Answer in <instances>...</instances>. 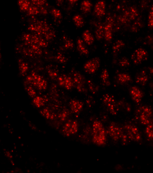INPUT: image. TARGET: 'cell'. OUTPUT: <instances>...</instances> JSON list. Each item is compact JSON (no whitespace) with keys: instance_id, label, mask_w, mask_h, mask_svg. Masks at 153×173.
<instances>
[{"instance_id":"6da1fadb","label":"cell","mask_w":153,"mask_h":173,"mask_svg":"<svg viewBox=\"0 0 153 173\" xmlns=\"http://www.w3.org/2000/svg\"><path fill=\"white\" fill-rule=\"evenodd\" d=\"M93 141L99 145L104 144L106 141L105 131L101 123L95 121L93 125Z\"/></svg>"},{"instance_id":"7a4b0ae2","label":"cell","mask_w":153,"mask_h":173,"mask_svg":"<svg viewBox=\"0 0 153 173\" xmlns=\"http://www.w3.org/2000/svg\"><path fill=\"white\" fill-rule=\"evenodd\" d=\"M26 79L28 83L34 85L40 91L45 90L47 88L48 85L47 81L44 77L36 73H31V74L27 76Z\"/></svg>"},{"instance_id":"3957f363","label":"cell","mask_w":153,"mask_h":173,"mask_svg":"<svg viewBox=\"0 0 153 173\" xmlns=\"http://www.w3.org/2000/svg\"><path fill=\"white\" fill-rule=\"evenodd\" d=\"M28 30L39 35L44 36L50 32V27L47 23L41 21H36L31 24L28 27Z\"/></svg>"},{"instance_id":"277c9868","label":"cell","mask_w":153,"mask_h":173,"mask_svg":"<svg viewBox=\"0 0 153 173\" xmlns=\"http://www.w3.org/2000/svg\"><path fill=\"white\" fill-rule=\"evenodd\" d=\"M24 40L25 43L29 45H35L40 47L47 46V43L43 39L35 35H25L24 36Z\"/></svg>"},{"instance_id":"5b68a950","label":"cell","mask_w":153,"mask_h":173,"mask_svg":"<svg viewBox=\"0 0 153 173\" xmlns=\"http://www.w3.org/2000/svg\"><path fill=\"white\" fill-rule=\"evenodd\" d=\"M147 51L143 48H139L134 51L132 55V59L136 64H139L148 59Z\"/></svg>"},{"instance_id":"8992f818","label":"cell","mask_w":153,"mask_h":173,"mask_svg":"<svg viewBox=\"0 0 153 173\" xmlns=\"http://www.w3.org/2000/svg\"><path fill=\"white\" fill-rule=\"evenodd\" d=\"M78 128V123L75 120H69L63 127V134L66 136L74 135L77 133Z\"/></svg>"},{"instance_id":"52a82bcc","label":"cell","mask_w":153,"mask_h":173,"mask_svg":"<svg viewBox=\"0 0 153 173\" xmlns=\"http://www.w3.org/2000/svg\"><path fill=\"white\" fill-rule=\"evenodd\" d=\"M100 64V60L98 58H95L89 60L84 67V71L89 74H94L99 67Z\"/></svg>"},{"instance_id":"ba28073f","label":"cell","mask_w":153,"mask_h":173,"mask_svg":"<svg viewBox=\"0 0 153 173\" xmlns=\"http://www.w3.org/2000/svg\"><path fill=\"white\" fill-rule=\"evenodd\" d=\"M153 112L151 108L148 107H144L142 108V111L140 115V120L141 123L148 125L151 123V117Z\"/></svg>"},{"instance_id":"9c48e42d","label":"cell","mask_w":153,"mask_h":173,"mask_svg":"<svg viewBox=\"0 0 153 173\" xmlns=\"http://www.w3.org/2000/svg\"><path fill=\"white\" fill-rule=\"evenodd\" d=\"M58 84L62 87H64L68 90H71L74 86L73 79L70 76L64 75L59 76L58 78Z\"/></svg>"},{"instance_id":"30bf717a","label":"cell","mask_w":153,"mask_h":173,"mask_svg":"<svg viewBox=\"0 0 153 173\" xmlns=\"http://www.w3.org/2000/svg\"><path fill=\"white\" fill-rule=\"evenodd\" d=\"M125 129L128 133V137L130 139L134 141H139L140 140V134L136 127L128 125L125 126Z\"/></svg>"},{"instance_id":"8fae6325","label":"cell","mask_w":153,"mask_h":173,"mask_svg":"<svg viewBox=\"0 0 153 173\" xmlns=\"http://www.w3.org/2000/svg\"><path fill=\"white\" fill-rule=\"evenodd\" d=\"M73 81L75 86L79 92L84 91V79L81 74L75 73L74 75Z\"/></svg>"},{"instance_id":"7c38bea8","label":"cell","mask_w":153,"mask_h":173,"mask_svg":"<svg viewBox=\"0 0 153 173\" xmlns=\"http://www.w3.org/2000/svg\"><path fill=\"white\" fill-rule=\"evenodd\" d=\"M113 20L109 17L104 26V37L106 41H111L112 39Z\"/></svg>"},{"instance_id":"4fadbf2b","label":"cell","mask_w":153,"mask_h":173,"mask_svg":"<svg viewBox=\"0 0 153 173\" xmlns=\"http://www.w3.org/2000/svg\"><path fill=\"white\" fill-rule=\"evenodd\" d=\"M108 134L115 140H118L120 138H122L123 135L122 130L114 125H111L109 127Z\"/></svg>"},{"instance_id":"5bb4252c","label":"cell","mask_w":153,"mask_h":173,"mask_svg":"<svg viewBox=\"0 0 153 173\" xmlns=\"http://www.w3.org/2000/svg\"><path fill=\"white\" fill-rule=\"evenodd\" d=\"M106 10V5L104 1H100L96 3L94 7V12L98 17H101L104 16Z\"/></svg>"},{"instance_id":"9a60e30c","label":"cell","mask_w":153,"mask_h":173,"mask_svg":"<svg viewBox=\"0 0 153 173\" xmlns=\"http://www.w3.org/2000/svg\"><path fill=\"white\" fill-rule=\"evenodd\" d=\"M131 95L132 98L136 102H140L142 97V93L141 91L136 86H133L131 89Z\"/></svg>"},{"instance_id":"2e32d148","label":"cell","mask_w":153,"mask_h":173,"mask_svg":"<svg viewBox=\"0 0 153 173\" xmlns=\"http://www.w3.org/2000/svg\"><path fill=\"white\" fill-rule=\"evenodd\" d=\"M70 108L71 111L73 113H78L83 107L82 102L78 100H72L70 102Z\"/></svg>"},{"instance_id":"e0dca14e","label":"cell","mask_w":153,"mask_h":173,"mask_svg":"<svg viewBox=\"0 0 153 173\" xmlns=\"http://www.w3.org/2000/svg\"><path fill=\"white\" fill-rule=\"evenodd\" d=\"M83 39L85 43L91 45L94 41V38L91 33L89 30H86L83 33Z\"/></svg>"},{"instance_id":"ac0fdd59","label":"cell","mask_w":153,"mask_h":173,"mask_svg":"<svg viewBox=\"0 0 153 173\" xmlns=\"http://www.w3.org/2000/svg\"><path fill=\"white\" fill-rule=\"evenodd\" d=\"M84 42V41L81 39H78L77 42V49L80 53L84 55H87L89 53V50L85 47Z\"/></svg>"},{"instance_id":"d6986e66","label":"cell","mask_w":153,"mask_h":173,"mask_svg":"<svg viewBox=\"0 0 153 173\" xmlns=\"http://www.w3.org/2000/svg\"><path fill=\"white\" fill-rule=\"evenodd\" d=\"M104 102L107 107L109 108L111 112H112L113 114L115 113V108L114 107V100L110 97L109 95H106L104 97Z\"/></svg>"},{"instance_id":"ffe728a7","label":"cell","mask_w":153,"mask_h":173,"mask_svg":"<svg viewBox=\"0 0 153 173\" xmlns=\"http://www.w3.org/2000/svg\"><path fill=\"white\" fill-rule=\"evenodd\" d=\"M92 4L88 0H84L82 2L81 6V9L85 13H89L91 10Z\"/></svg>"},{"instance_id":"44dd1931","label":"cell","mask_w":153,"mask_h":173,"mask_svg":"<svg viewBox=\"0 0 153 173\" xmlns=\"http://www.w3.org/2000/svg\"><path fill=\"white\" fill-rule=\"evenodd\" d=\"M41 114L48 120H53L56 117V115L49 108H45L41 111Z\"/></svg>"},{"instance_id":"7402d4cb","label":"cell","mask_w":153,"mask_h":173,"mask_svg":"<svg viewBox=\"0 0 153 173\" xmlns=\"http://www.w3.org/2000/svg\"><path fill=\"white\" fill-rule=\"evenodd\" d=\"M18 5L21 11H27L31 6V3L28 0H18Z\"/></svg>"},{"instance_id":"603a6c76","label":"cell","mask_w":153,"mask_h":173,"mask_svg":"<svg viewBox=\"0 0 153 173\" xmlns=\"http://www.w3.org/2000/svg\"><path fill=\"white\" fill-rule=\"evenodd\" d=\"M75 25L77 27H82L83 26L84 24V19L80 15H75L73 18Z\"/></svg>"},{"instance_id":"cb8c5ba5","label":"cell","mask_w":153,"mask_h":173,"mask_svg":"<svg viewBox=\"0 0 153 173\" xmlns=\"http://www.w3.org/2000/svg\"><path fill=\"white\" fill-rule=\"evenodd\" d=\"M95 36L98 40H101L104 36V27L100 25L95 31Z\"/></svg>"},{"instance_id":"d4e9b609","label":"cell","mask_w":153,"mask_h":173,"mask_svg":"<svg viewBox=\"0 0 153 173\" xmlns=\"http://www.w3.org/2000/svg\"><path fill=\"white\" fill-rule=\"evenodd\" d=\"M118 81L121 83H126L129 82L131 80V76L128 74L121 73L118 75Z\"/></svg>"},{"instance_id":"484cf974","label":"cell","mask_w":153,"mask_h":173,"mask_svg":"<svg viewBox=\"0 0 153 173\" xmlns=\"http://www.w3.org/2000/svg\"><path fill=\"white\" fill-rule=\"evenodd\" d=\"M148 81L147 76L144 72H141L137 78V82L140 85H144Z\"/></svg>"},{"instance_id":"4316f807","label":"cell","mask_w":153,"mask_h":173,"mask_svg":"<svg viewBox=\"0 0 153 173\" xmlns=\"http://www.w3.org/2000/svg\"><path fill=\"white\" fill-rule=\"evenodd\" d=\"M33 102L37 108H41L45 104V100L42 97L37 96L35 97Z\"/></svg>"},{"instance_id":"83f0119b","label":"cell","mask_w":153,"mask_h":173,"mask_svg":"<svg viewBox=\"0 0 153 173\" xmlns=\"http://www.w3.org/2000/svg\"><path fill=\"white\" fill-rule=\"evenodd\" d=\"M28 15L30 16H37L40 13L39 7L36 6H31L27 11Z\"/></svg>"},{"instance_id":"f1b7e54d","label":"cell","mask_w":153,"mask_h":173,"mask_svg":"<svg viewBox=\"0 0 153 173\" xmlns=\"http://www.w3.org/2000/svg\"><path fill=\"white\" fill-rule=\"evenodd\" d=\"M146 132L148 137L149 139L153 140V124L150 123L148 125L146 128Z\"/></svg>"},{"instance_id":"f546056e","label":"cell","mask_w":153,"mask_h":173,"mask_svg":"<svg viewBox=\"0 0 153 173\" xmlns=\"http://www.w3.org/2000/svg\"><path fill=\"white\" fill-rule=\"evenodd\" d=\"M19 69L20 73L24 75L28 71L29 67H28V65L26 63H25V62H22V63H20V65H19Z\"/></svg>"},{"instance_id":"4dcf8cb0","label":"cell","mask_w":153,"mask_h":173,"mask_svg":"<svg viewBox=\"0 0 153 173\" xmlns=\"http://www.w3.org/2000/svg\"><path fill=\"white\" fill-rule=\"evenodd\" d=\"M31 1L32 5L38 7H43L46 3L45 0H31Z\"/></svg>"},{"instance_id":"1f68e13d","label":"cell","mask_w":153,"mask_h":173,"mask_svg":"<svg viewBox=\"0 0 153 173\" xmlns=\"http://www.w3.org/2000/svg\"><path fill=\"white\" fill-rule=\"evenodd\" d=\"M148 26L150 28H153V6L150 9L149 14Z\"/></svg>"},{"instance_id":"d6a6232c","label":"cell","mask_w":153,"mask_h":173,"mask_svg":"<svg viewBox=\"0 0 153 173\" xmlns=\"http://www.w3.org/2000/svg\"><path fill=\"white\" fill-rule=\"evenodd\" d=\"M109 74L108 70L106 69H104L103 71L102 72L101 76V80L104 82H106L109 78Z\"/></svg>"},{"instance_id":"836d02e7","label":"cell","mask_w":153,"mask_h":173,"mask_svg":"<svg viewBox=\"0 0 153 173\" xmlns=\"http://www.w3.org/2000/svg\"><path fill=\"white\" fill-rule=\"evenodd\" d=\"M26 90L29 96L32 97V98L35 97V95H36V92L35 91L34 89L32 86H28V87L26 88Z\"/></svg>"},{"instance_id":"e575fe53","label":"cell","mask_w":153,"mask_h":173,"mask_svg":"<svg viewBox=\"0 0 153 173\" xmlns=\"http://www.w3.org/2000/svg\"><path fill=\"white\" fill-rule=\"evenodd\" d=\"M52 15H53L54 17L56 19L60 18L62 16L61 11L57 9H53L51 11Z\"/></svg>"},{"instance_id":"d590c367","label":"cell","mask_w":153,"mask_h":173,"mask_svg":"<svg viewBox=\"0 0 153 173\" xmlns=\"http://www.w3.org/2000/svg\"><path fill=\"white\" fill-rule=\"evenodd\" d=\"M68 115H69V113L67 111L65 110L59 114L58 117L61 121H64L67 118Z\"/></svg>"},{"instance_id":"8d00e7d4","label":"cell","mask_w":153,"mask_h":173,"mask_svg":"<svg viewBox=\"0 0 153 173\" xmlns=\"http://www.w3.org/2000/svg\"><path fill=\"white\" fill-rule=\"evenodd\" d=\"M74 46V43L71 40H65L64 42V47L66 49H71Z\"/></svg>"},{"instance_id":"74e56055","label":"cell","mask_w":153,"mask_h":173,"mask_svg":"<svg viewBox=\"0 0 153 173\" xmlns=\"http://www.w3.org/2000/svg\"><path fill=\"white\" fill-rule=\"evenodd\" d=\"M49 76L52 79H55L58 78V74H57L56 72H55L54 70H50L48 72Z\"/></svg>"},{"instance_id":"f35d334b","label":"cell","mask_w":153,"mask_h":173,"mask_svg":"<svg viewBox=\"0 0 153 173\" xmlns=\"http://www.w3.org/2000/svg\"><path fill=\"white\" fill-rule=\"evenodd\" d=\"M123 45H124V44L122 41H119L117 42L116 43L115 45L113 47V49L115 51H118V50H120V48L122 47Z\"/></svg>"},{"instance_id":"ab89813d","label":"cell","mask_w":153,"mask_h":173,"mask_svg":"<svg viewBox=\"0 0 153 173\" xmlns=\"http://www.w3.org/2000/svg\"><path fill=\"white\" fill-rule=\"evenodd\" d=\"M120 65L122 67H126L129 65V62L126 58H123L121 60Z\"/></svg>"},{"instance_id":"60d3db41","label":"cell","mask_w":153,"mask_h":173,"mask_svg":"<svg viewBox=\"0 0 153 173\" xmlns=\"http://www.w3.org/2000/svg\"><path fill=\"white\" fill-rule=\"evenodd\" d=\"M57 59V60H58V62H60L61 63H64L66 62L65 58L64 55H62L61 53L58 55Z\"/></svg>"},{"instance_id":"b9f144b4","label":"cell","mask_w":153,"mask_h":173,"mask_svg":"<svg viewBox=\"0 0 153 173\" xmlns=\"http://www.w3.org/2000/svg\"><path fill=\"white\" fill-rule=\"evenodd\" d=\"M55 34L52 32H50L45 36V38L46 40H51L54 38Z\"/></svg>"},{"instance_id":"7bdbcfd3","label":"cell","mask_w":153,"mask_h":173,"mask_svg":"<svg viewBox=\"0 0 153 173\" xmlns=\"http://www.w3.org/2000/svg\"><path fill=\"white\" fill-rule=\"evenodd\" d=\"M40 13L43 14V15H46L48 13V10L44 7H39Z\"/></svg>"},{"instance_id":"ee69618b","label":"cell","mask_w":153,"mask_h":173,"mask_svg":"<svg viewBox=\"0 0 153 173\" xmlns=\"http://www.w3.org/2000/svg\"><path fill=\"white\" fill-rule=\"evenodd\" d=\"M68 2L71 5H73V4H74L75 3H76L78 1V0H67Z\"/></svg>"},{"instance_id":"f6af8a7d","label":"cell","mask_w":153,"mask_h":173,"mask_svg":"<svg viewBox=\"0 0 153 173\" xmlns=\"http://www.w3.org/2000/svg\"><path fill=\"white\" fill-rule=\"evenodd\" d=\"M57 4L58 6H60V5H62V3H63V0H57Z\"/></svg>"}]
</instances>
